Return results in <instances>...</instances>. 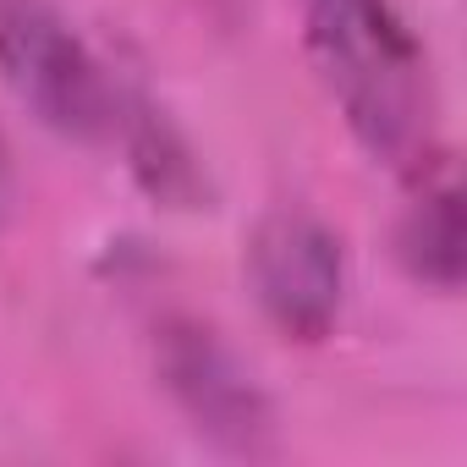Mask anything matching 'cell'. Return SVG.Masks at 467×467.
Returning <instances> with one entry per match:
<instances>
[{"instance_id":"cell-1","label":"cell","mask_w":467,"mask_h":467,"mask_svg":"<svg viewBox=\"0 0 467 467\" xmlns=\"http://www.w3.org/2000/svg\"><path fill=\"white\" fill-rule=\"evenodd\" d=\"M308 56L358 143L401 171L434 160L429 61L390 0H297Z\"/></svg>"},{"instance_id":"cell-2","label":"cell","mask_w":467,"mask_h":467,"mask_svg":"<svg viewBox=\"0 0 467 467\" xmlns=\"http://www.w3.org/2000/svg\"><path fill=\"white\" fill-rule=\"evenodd\" d=\"M0 78L61 138L99 143L121 121V94L50 0H0Z\"/></svg>"},{"instance_id":"cell-3","label":"cell","mask_w":467,"mask_h":467,"mask_svg":"<svg viewBox=\"0 0 467 467\" xmlns=\"http://www.w3.org/2000/svg\"><path fill=\"white\" fill-rule=\"evenodd\" d=\"M248 281L281 336L325 341L347 297L341 237L308 209H270L248 237Z\"/></svg>"},{"instance_id":"cell-4","label":"cell","mask_w":467,"mask_h":467,"mask_svg":"<svg viewBox=\"0 0 467 467\" xmlns=\"http://www.w3.org/2000/svg\"><path fill=\"white\" fill-rule=\"evenodd\" d=\"M160 374L198 434H209L225 451H243V456L270 451V407L259 385L243 374V363L214 341V330L171 325L160 336Z\"/></svg>"},{"instance_id":"cell-5","label":"cell","mask_w":467,"mask_h":467,"mask_svg":"<svg viewBox=\"0 0 467 467\" xmlns=\"http://www.w3.org/2000/svg\"><path fill=\"white\" fill-rule=\"evenodd\" d=\"M434 165V160H429ZM418 165V198L407 203V220H401V265L440 286V292H456L462 286V187L451 171H429Z\"/></svg>"},{"instance_id":"cell-6","label":"cell","mask_w":467,"mask_h":467,"mask_svg":"<svg viewBox=\"0 0 467 467\" xmlns=\"http://www.w3.org/2000/svg\"><path fill=\"white\" fill-rule=\"evenodd\" d=\"M116 132H127L132 171H138V182H143L154 198L182 203V209H192V203H198V192H203V171L192 165L187 143L165 127V116H154L149 105H121Z\"/></svg>"},{"instance_id":"cell-7","label":"cell","mask_w":467,"mask_h":467,"mask_svg":"<svg viewBox=\"0 0 467 467\" xmlns=\"http://www.w3.org/2000/svg\"><path fill=\"white\" fill-rule=\"evenodd\" d=\"M12 209V165H6V143H0V220Z\"/></svg>"}]
</instances>
